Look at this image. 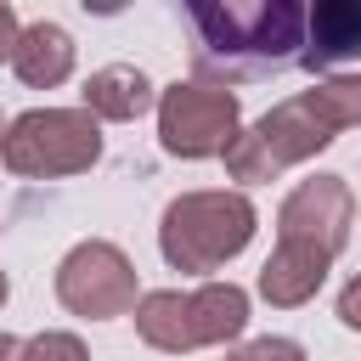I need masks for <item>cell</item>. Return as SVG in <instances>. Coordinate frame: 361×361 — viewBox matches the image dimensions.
<instances>
[{"mask_svg":"<svg viewBox=\"0 0 361 361\" xmlns=\"http://www.w3.org/2000/svg\"><path fill=\"white\" fill-rule=\"evenodd\" d=\"M254 226H259V214H254L248 192H180V197H169V209L158 220V248H164L169 271L209 276L254 243Z\"/></svg>","mask_w":361,"mask_h":361,"instance_id":"3957f363","label":"cell"},{"mask_svg":"<svg viewBox=\"0 0 361 361\" xmlns=\"http://www.w3.org/2000/svg\"><path fill=\"white\" fill-rule=\"evenodd\" d=\"M197 73L226 85L271 79L305 56V6L299 0H197L186 6Z\"/></svg>","mask_w":361,"mask_h":361,"instance_id":"6da1fadb","label":"cell"},{"mask_svg":"<svg viewBox=\"0 0 361 361\" xmlns=\"http://www.w3.org/2000/svg\"><path fill=\"white\" fill-rule=\"evenodd\" d=\"M17 39H23V23H17V11H11V0H0V62H11V51H17Z\"/></svg>","mask_w":361,"mask_h":361,"instance_id":"2e32d148","label":"cell"},{"mask_svg":"<svg viewBox=\"0 0 361 361\" xmlns=\"http://www.w3.org/2000/svg\"><path fill=\"white\" fill-rule=\"evenodd\" d=\"M102 158V124L85 107H28L0 135V164L23 180L79 175Z\"/></svg>","mask_w":361,"mask_h":361,"instance_id":"5b68a950","label":"cell"},{"mask_svg":"<svg viewBox=\"0 0 361 361\" xmlns=\"http://www.w3.org/2000/svg\"><path fill=\"white\" fill-rule=\"evenodd\" d=\"M327 259H316V254H299V248H271V259L259 265V299H271L276 310H293V305H305V299H316V288L327 282Z\"/></svg>","mask_w":361,"mask_h":361,"instance_id":"7c38bea8","label":"cell"},{"mask_svg":"<svg viewBox=\"0 0 361 361\" xmlns=\"http://www.w3.org/2000/svg\"><path fill=\"white\" fill-rule=\"evenodd\" d=\"M350 226H355V192H350L344 175H310L276 209V243L299 248V254H316L327 265L350 243Z\"/></svg>","mask_w":361,"mask_h":361,"instance_id":"ba28073f","label":"cell"},{"mask_svg":"<svg viewBox=\"0 0 361 361\" xmlns=\"http://www.w3.org/2000/svg\"><path fill=\"white\" fill-rule=\"evenodd\" d=\"M350 124H361V73H333L316 90H299L276 102L265 118H254L248 130H237V141L220 158L231 180L259 186V180H276L288 164H305L322 147H333L338 130Z\"/></svg>","mask_w":361,"mask_h":361,"instance_id":"7a4b0ae2","label":"cell"},{"mask_svg":"<svg viewBox=\"0 0 361 361\" xmlns=\"http://www.w3.org/2000/svg\"><path fill=\"white\" fill-rule=\"evenodd\" d=\"M248 327V293L237 282H203V288H152L135 305V333L164 350V355H186L203 344H231Z\"/></svg>","mask_w":361,"mask_h":361,"instance_id":"277c9868","label":"cell"},{"mask_svg":"<svg viewBox=\"0 0 361 361\" xmlns=\"http://www.w3.org/2000/svg\"><path fill=\"white\" fill-rule=\"evenodd\" d=\"M338 322H344L350 333H361V276H350V282L338 288Z\"/></svg>","mask_w":361,"mask_h":361,"instance_id":"9a60e30c","label":"cell"},{"mask_svg":"<svg viewBox=\"0 0 361 361\" xmlns=\"http://www.w3.org/2000/svg\"><path fill=\"white\" fill-rule=\"evenodd\" d=\"M56 299L62 310L73 316H90V322H113V316H135L141 305V282H135V265L118 243L107 237H85L62 254L56 265Z\"/></svg>","mask_w":361,"mask_h":361,"instance_id":"52a82bcc","label":"cell"},{"mask_svg":"<svg viewBox=\"0 0 361 361\" xmlns=\"http://www.w3.org/2000/svg\"><path fill=\"white\" fill-rule=\"evenodd\" d=\"M6 293H11V282H6V271H0V305H6Z\"/></svg>","mask_w":361,"mask_h":361,"instance_id":"ac0fdd59","label":"cell"},{"mask_svg":"<svg viewBox=\"0 0 361 361\" xmlns=\"http://www.w3.org/2000/svg\"><path fill=\"white\" fill-rule=\"evenodd\" d=\"M237 90L203 79H175L158 90V141L169 158H220L237 141Z\"/></svg>","mask_w":361,"mask_h":361,"instance_id":"8992f818","label":"cell"},{"mask_svg":"<svg viewBox=\"0 0 361 361\" xmlns=\"http://www.w3.org/2000/svg\"><path fill=\"white\" fill-rule=\"evenodd\" d=\"M0 135H6V124H0Z\"/></svg>","mask_w":361,"mask_h":361,"instance_id":"d6986e66","label":"cell"},{"mask_svg":"<svg viewBox=\"0 0 361 361\" xmlns=\"http://www.w3.org/2000/svg\"><path fill=\"white\" fill-rule=\"evenodd\" d=\"M85 102V113L102 124H135L147 107H158V90H152V79L141 73V68H130V62H113V68H96L90 79H85V90H79Z\"/></svg>","mask_w":361,"mask_h":361,"instance_id":"30bf717a","label":"cell"},{"mask_svg":"<svg viewBox=\"0 0 361 361\" xmlns=\"http://www.w3.org/2000/svg\"><path fill=\"white\" fill-rule=\"evenodd\" d=\"M361 56V0H316L305 6V56L299 68L327 73Z\"/></svg>","mask_w":361,"mask_h":361,"instance_id":"9c48e42d","label":"cell"},{"mask_svg":"<svg viewBox=\"0 0 361 361\" xmlns=\"http://www.w3.org/2000/svg\"><path fill=\"white\" fill-rule=\"evenodd\" d=\"M23 361H90V350L79 344V333L51 327V333H34V338L23 344Z\"/></svg>","mask_w":361,"mask_h":361,"instance_id":"4fadbf2b","label":"cell"},{"mask_svg":"<svg viewBox=\"0 0 361 361\" xmlns=\"http://www.w3.org/2000/svg\"><path fill=\"white\" fill-rule=\"evenodd\" d=\"M0 361H23V344L11 333H0Z\"/></svg>","mask_w":361,"mask_h":361,"instance_id":"e0dca14e","label":"cell"},{"mask_svg":"<svg viewBox=\"0 0 361 361\" xmlns=\"http://www.w3.org/2000/svg\"><path fill=\"white\" fill-rule=\"evenodd\" d=\"M11 73L28 85V90H51V85H62L68 73H73V34L62 28V23H28L23 28V39H17V51H11Z\"/></svg>","mask_w":361,"mask_h":361,"instance_id":"8fae6325","label":"cell"},{"mask_svg":"<svg viewBox=\"0 0 361 361\" xmlns=\"http://www.w3.org/2000/svg\"><path fill=\"white\" fill-rule=\"evenodd\" d=\"M226 361H305V344H293V338H276V333H265V338H248V344H237Z\"/></svg>","mask_w":361,"mask_h":361,"instance_id":"5bb4252c","label":"cell"}]
</instances>
